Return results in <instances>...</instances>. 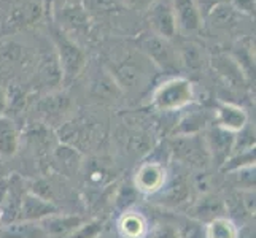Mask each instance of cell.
Masks as SVG:
<instances>
[{
	"mask_svg": "<svg viewBox=\"0 0 256 238\" xmlns=\"http://www.w3.org/2000/svg\"><path fill=\"white\" fill-rule=\"evenodd\" d=\"M196 100V87L184 76H172L156 87L150 105L158 111H178Z\"/></svg>",
	"mask_w": 256,
	"mask_h": 238,
	"instance_id": "cell-1",
	"label": "cell"
},
{
	"mask_svg": "<svg viewBox=\"0 0 256 238\" xmlns=\"http://www.w3.org/2000/svg\"><path fill=\"white\" fill-rule=\"evenodd\" d=\"M50 33L51 43L54 46L52 49H54L60 73H62V81H72L83 72L88 64L86 52L75 38L68 37L56 25H52Z\"/></svg>",
	"mask_w": 256,
	"mask_h": 238,
	"instance_id": "cell-2",
	"label": "cell"
},
{
	"mask_svg": "<svg viewBox=\"0 0 256 238\" xmlns=\"http://www.w3.org/2000/svg\"><path fill=\"white\" fill-rule=\"evenodd\" d=\"M91 16L88 14L82 2L64 0L59 5H54V25L59 27L68 37H83L90 33Z\"/></svg>",
	"mask_w": 256,
	"mask_h": 238,
	"instance_id": "cell-3",
	"label": "cell"
},
{
	"mask_svg": "<svg viewBox=\"0 0 256 238\" xmlns=\"http://www.w3.org/2000/svg\"><path fill=\"white\" fill-rule=\"evenodd\" d=\"M138 46L144 54L148 57L150 62H153L162 72L172 73L182 67L178 51L170 43V40L158 37L154 33H145L138 40Z\"/></svg>",
	"mask_w": 256,
	"mask_h": 238,
	"instance_id": "cell-4",
	"label": "cell"
},
{
	"mask_svg": "<svg viewBox=\"0 0 256 238\" xmlns=\"http://www.w3.org/2000/svg\"><path fill=\"white\" fill-rule=\"evenodd\" d=\"M170 151L178 161L196 167L206 165L210 159L206 140L200 135H174Z\"/></svg>",
	"mask_w": 256,
	"mask_h": 238,
	"instance_id": "cell-5",
	"label": "cell"
},
{
	"mask_svg": "<svg viewBox=\"0 0 256 238\" xmlns=\"http://www.w3.org/2000/svg\"><path fill=\"white\" fill-rule=\"evenodd\" d=\"M145 13L152 33L158 35V37L172 40L178 32L170 0H152Z\"/></svg>",
	"mask_w": 256,
	"mask_h": 238,
	"instance_id": "cell-6",
	"label": "cell"
},
{
	"mask_svg": "<svg viewBox=\"0 0 256 238\" xmlns=\"http://www.w3.org/2000/svg\"><path fill=\"white\" fill-rule=\"evenodd\" d=\"M167 183V170L160 162H145L134 176V188L145 196H156Z\"/></svg>",
	"mask_w": 256,
	"mask_h": 238,
	"instance_id": "cell-7",
	"label": "cell"
},
{
	"mask_svg": "<svg viewBox=\"0 0 256 238\" xmlns=\"http://www.w3.org/2000/svg\"><path fill=\"white\" fill-rule=\"evenodd\" d=\"M134 56H126L118 62H114L110 68V75L120 87H128V89H137L145 81V68L142 64L136 62Z\"/></svg>",
	"mask_w": 256,
	"mask_h": 238,
	"instance_id": "cell-8",
	"label": "cell"
},
{
	"mask_svg": "<svg viewBox=\"0 0 256 238\" xmlns=\"http://www.w3.org/2000/svg\"><path fill=\"white\" fill-rule=\"evenodd\" d=\"M54 213H58V208L50 199L42 197L32 191H26L21 200V205H20L18 221L40 223Z\"/></svg>",
	"mask_w": 256,
	"mask_h": 238,
	"instance_id": "cell-9",
	"label": "cell"
},
{
	"mask_svg": "<svg viewBox=\"0 0 256 238\" xmlns=\"http://www.w3.org/2000/svg\"><path fill=\"white\" fill-rule=\"evenodd\" d=\"M215 126L231 134H239L248 126V114L240 107L231 102H222L214 113Z\"/></svg>",
	"mask_w": 256,
	"mask_h": 238,
	"instance_id": "cell-10",
	"label": "cell"
},
{
	"mask_svg": "<svg viewBox=\"0 0 256 238\" xmlns=\"http://www.w3.org/2000/svg\"><path fill=\"white\" fill-rule=\"evenodd\" d=\"M176 22V30L183 33H194L202 29L204 19L192 0H170Z\"/></svg>",
	"mask_w": 256,
	"mask_h": 238,
	"instance_id": "cell-11",
	"label": "cell"
},
{
	"mask_svg": "<svg viewBox=\"0 0 256 238\" xmlns=\"http://www.w3.org/2000/svg\"><path fill=\"white\" fill-rule=\"evenodd\" d=\"M212 121V114L208 110L190 105V110L184 111L174 127V135H199Z\"/></svg>",
	"mask_w": 256,
	"mask_h": 238,
	"instance_id": "cell-12",
	"label": "cell"
},
{
	"mask_svg": "<svg viewBox=\"0 0 256 238\" xmlns=\"http://www.w3.org/2000/svg\"><path fill=\"white\" fill-rule=\"evenodd\" d=\"M212 65L218 72V75L223 78V81L229 84L232 89H244L246 78L244 73V68L239 65V62L228 54H216L212 59Z\"/></svg>",
	"mask_w": 256,
	"mask_h": 238,
	"instance_id": "cell-13",
	"label": "cell"
},
{
	"mask_svg": "<svg viewBox=\"0 0 256 238\" xmlns=\"http://www.w3.org/2000/svg\"><path fill=\"white\" fill-rule=\"evenodd\" d=\"M83 218L74 216V215H59L54 213L48 216L46 219L40 221L42 231L45 232V237H54V238H66L74 231L83 224Z\"/></svg>",
	"mask_w": 256,
	"mask_h": 238,
	"instance_id": "cell-14",
	"label": "cell"
},
{
	"mask_svg": "<svg viewBox=\"0 0 256 238\" xmlns=\"http://www.w3.org/2000/svg\"><path fill=\"white\" fill-rule=\"evenodd\" d=\"M234 138L236 134H231V132H226L220 127H214L212 130L207 132L206 145L210 153V157L218 159L220 164H223L226 159L231 156L232 149H234Z\"/></svg>",
	"mask_w": 256,
	"mask_h": 238,
	"instance_id": "cell-15",
	"label": "cell"
},
{
	"mask_svg": "<svg viewBox=\"0 0 256 238\" xmlns=\"http://www.w3.org/2000/svg\"><path fill=\"white\" fill-rule=\"evenodd\" d=\"M20 149V132L14 121L0 116V157H13Z\"/></svg>",
	"mask_w": 256,
	"mask_h": 238,
	"instance_id": "cell-16",
	"label": "cell"
},
{
	"mask_svg": "<svg viewBox=\"0 0 256 238\" xmlns=\"http://www.w3.org/2000/svg\"><path fill=\"white\" fill-rule=\"evenodd\" d=\"M224 210H226V205L222 199L204 194V197H202L192 208V219L198 223H202V221L210 223L212 219L224 216Z\"/></svg>",
	"mask_w": 256,
	"mask_h": 238,
	"instance_id": "cell-17",
	"label": "cell"
},
{
	"mask_svg": "<svg viewBox=\"0 0 256 238\" xmlns=\"http://www.w3.org/2000/svg\"><path fill=\"white\" fill-rule=\"evenodd\" d=\"M38 110L46 122L62 119L70 110V99L66 94H50L40 102Z\"/></svg>",
	"mask_w": 256,
	"mask_h": 238,
	"instance_id": "cell-18",
	"label": "cell"
},
{
	"mask_svg": "<svg viewBox=\"0 0 256 238\" xmlns=\"http://www.w3.org/2000/svg\"><path fill=\"white\" fill-rule=\"evenodd\" d=\"M156 196H160V202L162 205L176 207L184 204L186 199L190 197V186L183 178H175L170 183L167 181L166 186Z\"/></svg>",
	"mask_w": 256,
	"mask_h": 238,
	"instance_id": "cell-19",
	"label": "cell"
},
{
	"mask_svg": "<svg viewBox=\"0 0 256 238\" xmlns=\"http://www.w3.org/2000/svg\"><path fill=\"white\" fill-rule=\"evenodd\" d=\"M118 231L122 238H145L148 234L146 219L137 211H126L118 223Z\"/></svg>",
	"mask_w": 256,
	"mask_h": 238,
	"instance_id": "cell-20",
	"label": "cell"
},
{
	"mask_svg": "<svg viewBox=\"0 0 256 238\" xmlns=\"http://www.w3.org/2000/svg\"><path fill=\"white\" fill-rule=\"evenodd\" d=\"M242 14L237 13L234 8L229 5V2H220L210 10V13L206 16V19H210L214 27L223 29V30H231L237 25V17Z\"/></svg>",
	"mask_w": 256,
	"mask_h": 238,
	"instance_id": "cell-21",
	"label": "cell"
},
{
	"mask_svg": "<svg viewBox=\"0 0 256 238\" xmlns=\"http://www.w3.org/2000/svg\"><path fill=\"white\" fill-rule=\"evenodd\" d=\"M178 51L182 67L188 68L190 72H199L204 67V52L200 51V46L191 40L180 41L178 46H175Z\"/></svg>",
	"mask_w": 256,
	"mask_h": 238,
	"instance_id": "cell-22",
	"label": "cell"
},
{
	"mask_svg": "<svg viewBox=\"0 0 256 238\" xmlns=\"http://www.w3.org/2000/svg\"><path fill=\"white\" fill-rule=\"evenodd\" d=\"M2 238H46L38 223L14 221L10 224L0 226Z\"/></svg>",
	"mask_w": 256,
	"mask_h": 238,
	"instance_id": "cell-23",
	"label": "cell"
},
{
	"mask_svg": "<svg viewBox=\"0 0 256 238\" xmlns=\"http://www.w3.org/2000/svg\"><path fill=\"white\" fill-rule=\"evenodd\" d=\"M206 238H239V227L228 216L212 219L204 227Z\"/></svg>",
	"mask_w": 256,
	"mask_h": 238,
	"instance_id": "cell-24",
	"label": "cell"
},
{
	"mask_svg": "<svg viewBox=\"0 0 256 238\" xmlns=\"http://www.w3.org/2000/svg\"><path fill=\"white\" fill-rule=\"evenodd\" d=\"M84 8L94 17H112L126 10L120 0H86Z\"/></svg>",
	"mask_w": 256,
	"mask_h": 238,
	"instance_id": "cell-25",
	"label": "cell"
},
{
	"mask_svg": "<svg viewBox=\"0 0 256 238\" xmlns=\"http://www.w3.org/2000/svg\"><path fill=\"white\" fill-rule=\"evenodd\" d=\"M248 167H254V148L232 151L231 156L222 164V170L228 173H234L242 169H248Z\"/></svg>",
	"mask_w": 256,
	"mask_h": 238,
	"instance_id": "cell-26",
	"label": "cell"
},
{
	"mask_svg": "<svg viewBox=\"0 0 256 238\" xmlns=\"http://www.w3.org/2000/svg\"><path fill=\"white\" fill-rule=\"evenodd\" d=\"M56 157L60 162V165H64V169H76L80 154L72 146H59L56 151Z\"/></svg>",
	"mask_w": 256,
	"mask_h": 238,
	"instance_id": "cell-27",
	"label": "cell"
},
{
	"mask_svg": "<svg viewBox=\"0 0 256 238\" xmlns=\"http://www.w3.org/2000/svg\"><path fill=\"white\" fill-rule=\"evenodd\" d=\"M100 232H102V223L91 221V223H83L76 231H74L66 238H96Z\"/></svg>",
	"mask_w": 256,
	"mask_h": 238,
	"instance_id": "cell-28",
	"label": "cell"
},
{
	"mask_svg": "<svg viewBox=\"0 0 256 238\" xmlns=\"http://www.w3.org/2000/svg\"><path fill=\"white\" fill-rule=\"evenodd\" d=\"M146 238H180L178 227L170 224H158L146 234Z\"/></svg>",
	"mask_w": 256,
	"mask_h": 238,
	"instance_id": "cell-29",
	"label": "cell"
},
{
	"mask_svg": "<svg viewBox=\"0 0 256 238\" xmlns=\"http://www.w3.org/2000/svg\"><path fill=\"white\" fill-rule=\"evenodd\" d=\"M229 5L242 16H248V17L254 16V8H256L254 0H229Z\"/></svg>",
	"mask_w": 256,
	"mask_h": 238,
	"instance_id": "cell-30",
	"label": "cell"
},
{
	"mask_svg": "<svg viewBox=\"0 0 256 238\" xmlns=\"http://www.w3.org/2000/svg\"><path fill=\"white\" fill-rule=\"evenodd\" d=\"M180 238H206L204 229H200V224L196 223H188L184 224L182 229H178Z\"/></svg>",
	"mask_w": 256,
	"mask_h": 238,
	"instance_id": "cell-31",
	"label": "cell"
},
{
	"mask_svg": "<svg viewBox=\"0 0 256 238\" xmlns=\"http://www.w3.org/2000/svg\"><path fill=\"white\" fill-rule=\"evenodd\" d=\"M192 2H194V5L198 6V10H199V13L202 16V19H206V16L210 13L212 8H214L216 3L223 2V0H192Z\"/></svg>",
	"mask_w": 256,
	"mask_h": 238,
	"instance_id": "cell-32",
	"label": "cell"
},
{
	"mask_svg": "<svg viewBox=\"0 0 256 238\" xmlns=\"http://www.w3.org/2000/svg\"><path fill=\"white\" fill-rule=\"evenodd\" d=\"M124 5L126 10H136V11H145L146 6L150 5L152 0H120Z\"/></svg>",
	"mask_w": 256,
	"mask_h": 238,
	"instance_id": "cell-33",
	"label": "cell"
},
{
	"mask_svg": "<svg viewBox=\"0 0 256 238\" xmlns=\"http://www.w3.org/2000/svg\"><path fill=\"white\" fill-rule=\"evenodd\" d=\"M6 108H8V94L5 91V87L0 84V114L5 113Z\"/></svg>",
	"mask_w": 256,
	"mask_h": 238,
	"instance_id": "cell-34",
	"label": "cell"
},
{
	"mask_svg": "<svg viewBox=\"0 0 256 238\" xmlns=\"http://www.w3.org/2000/svg\"><path fill=\"white\" fill-rule=\"evenodd\" d=\"M0 224H2V223H0Z\"/></svg>",
	"mask_w": 256,
	"mask_h": 238,
	"instance_id": "cell-35",
	"label": "cell"
}]
</instances>
